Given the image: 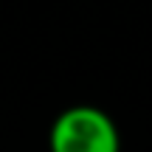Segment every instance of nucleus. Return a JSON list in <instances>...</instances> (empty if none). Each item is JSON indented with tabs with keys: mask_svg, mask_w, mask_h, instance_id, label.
Listing matches in <instances>:
<instances>
[{
	"mask_svg": "<svg viewBox=\"0 0 152 152\" xmlns=\"http://www.w3.org/2000/svg\"><path fill=\"white\" fill-rule=\"evenodd\" d=\"M48 147L51 152H121V135L104 110L73 104L54 118Z\"/></svg>",
	"mask_w": 152,
	"mask_h": 152,
	"instance_id": "f257e3e1",
	"label": "nucleus"
}]
</instances>
